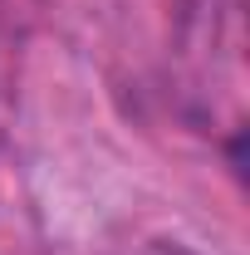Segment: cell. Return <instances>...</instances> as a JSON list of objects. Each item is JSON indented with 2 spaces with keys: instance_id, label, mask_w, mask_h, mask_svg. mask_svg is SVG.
Listing matches in <instances>:
<instances>
[{
  "instance_id": "1",
  "label": "cell",
  "mask_w": 250,
  "mask_h": 255,
  "mask_svg": "<svg viewBox=\"0 0 250 255\" xmlns=\"http://www.w3.org/2000/svg\"><path fill=\"white\" fill-rule=\"evenodd\" d=\"M142 255H191V251H182V246H152V251H142Z\"/></svg>"
}]
</instances>
